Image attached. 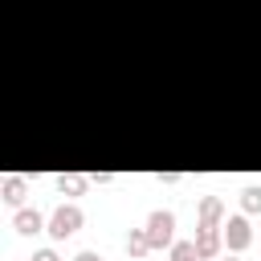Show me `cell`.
<instances>
[{
	"mask_svg": "<svg viewBox=\"0 0 261 261\" xmlns=\"http://www.w3.org/2000/svg\"><path fill=\"white\" fill-rule=\"evenodd\" d=\"M82 228V208H73V204H65V208H57L53 212V220H49V232L57 237V241H65V237H73Z\"/></svg>",
	"mask_w": 261,
	"mask_h": 261,
	"instance_id": "cell-1",
	"label": "cell"
},
{
	"mask_svg": "<svg viewBox=\"0 0 261 261\" xmlns=\"http://www.w3.org/2000/svg\"><path fill=\"white\" fill-rule=\"evenodd\" d=\"M147 237H151L155 249L171 245V237H175V216H171V212H151V216H147Z\"/></svg>",
	"mask_w": 261,
	"mask_h": 261,
	"instance_id": "cell-2",
	"label": "cell"
},
{
	"mask_svg": "<svg viewBox=\"0 0 261 261\" xmlns=\"http://www.w3.org/2000/svg\"><path fill=\"white\" fill-rule=\"evenodd\" d=\"M224 241H228V249H245V245L253 241V232H249V220H245V216H232V220L224 224Z\"/></svg>",
	"mask_w": 261,
	"mask_h": 261,
	"instance_id": "cell-3",
	"label": "cell"
},
{
	"mask_svg": "<svg viewBox=\"0 0 261 261\" xmlns=\"http://www.w3.org/2000/svg\"><path fill=\"white\" fill-rule=\"evenodd\" d=\"M196 249H200V257H216V253H220V232H216V224H200Z\"/></svg>",
	"mask_w": 261,
	"mask_h": 261,
	"instance_id": "cell-4",
	"label": "cell"
},
{
	"mask_svg": "<svg viewBox=\"0 0 261 261\" xmlns=\"http://www.w3.org/2000/svg\"><path fill=\"white\" fill-rule=\"evenodd\" d=\"M41 228H45V216H41L37 208H20V212H16V232L33 237V232H41Z\"/></svg>",
	"mask_w": 261,
	"mask_h": 261,
	"instance_id": "cell-5",
	"label": "cell"
},
{
	"mask_svg": "<svg viewBox=\"0 0 261 261\" xmlns=\"http://www.w3.org/2000/svg\"><path fill=\"white\" fill-rule=\"evenodd\" d=\"M220 212H224V200L220 196H204L200 200V224H216Z\"/></svg>",
	"mask_w": 261,
	"mask_h": 261,
	"instance_id": "cell-6",
	"label": "cell"
},
{
	"mask_svg": "<svg viewBox=\"0 0 261 261\" xmlns=\"http://www.w3.org/2000/svg\"><path fill=\"white\" fill-rule=\"evenodd\" d=\"M126 249H130L135 257H143V253H151L155 245H151V237H147L143 228H130V237H126Z\"/></svg>",
	"mask_w": 261,
	"mask_h": 261,
	"instance_id": "cell-7",
	"label": "cell"
},
{
	"mask_svg": "<svg viewBox=\"0 0 261 261\" xmlns=\"http://www.w3.org/2000/svg\"><path fill=\"white\" fill-rule=\"evenodd\" d=\"M86 184H90L86 175H61V179H57V192H61V196H65V192L77 196V192H86Z\"/></svg>",
	"mask_w": 261,
	"mask_h": 261,
	"instance_id": "cell-8",
	"label": "cell"
},
{
	"mask_svg": "<svg viewBox=\"0 0 261 261\" xmlns=\"http://www.w3.org/2000/svg\"><path fill=\"white\" fill-rule=\"evenodd\" d=\"M4 200H8V204H20V200H24V179H20V175L4 179Z\"/></svg>",
	"mask_w": 261,
	"mask_h": 261,
	"instance_id": "cell-9",
	"label": "cell"
},
{
	"mask_svg": "<svg viewBox=\"0 0 261 261\" xmlns=\"http://www.w3.org/2000/svg\"><path fill=\"white\" fill-rule=\"evenodd\" d=\"M171 261H200V249H196V241L188 245V241H179L175 249H171Z\"/></svg>",
	"mask_w": 261,
	"mask_h": 261,
	"instance_id": "cell-10",
	"label": "cell"
},
{
	"mask_svg": "<svg viewBox=\"0 0 261 261\" xmlns=\"http://www.w3.org/2000/svg\"><path fill=\"white\" fill-rule=\"evenodd\" d=\"M241 204H245V212H261V188H245Z\"/></svg>",
	"mask_w": 261,
	"mask_h": 261,
	"instance_id": "cell-11",
	"label": "cell"
},
{
	"mask_svg": "<svg viewBox=\"0 0 261 261\" xmlns=\"http://www.w3.org/2000/svg\"><path fill=\"white\" fill-rule=\"evenodd\" d=\"M33 261H61V257H57V253H53V249H41V253H37V257H33Z\"/></svg>",
	"mask_w": 261,
	"mask_h": 261,
	"instance_id": "cell-12",
	"label": "cell"
},
{
	"mask_svg": "<svg viewBox=\"0 0 261 261\" xmlns=\"http://www.w3.org/2000/svg\"><path fill=\"white\" fill-rule=\"evenodd\" d=\"M73 261H102V257H98V253H90V249H86V253H77V257H73Z\"/></svg>",
	"mask_w": 261,
	"mask_h": 261,
	"instance_id": "cell-13",
	"label": "cell"
},
{
	"mask_svg": "<svg viewBox=\"0 0 261 261\" xmlns=\"http://www.w3.org/2000/svg\"><path fill=\"white\" fill-rule=\"evenodd\" d=\"M228 261H237V257H228Z\"/></svg>",
	"mask_w": 261,
	"mask_h": 261,
	"instance_id": "cell-14",
	"label": "cell"
}]
</instances>
